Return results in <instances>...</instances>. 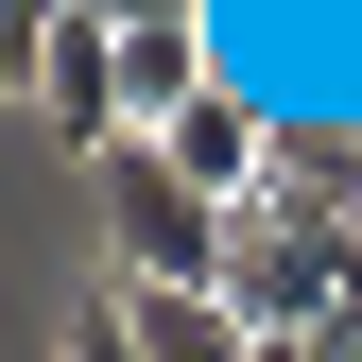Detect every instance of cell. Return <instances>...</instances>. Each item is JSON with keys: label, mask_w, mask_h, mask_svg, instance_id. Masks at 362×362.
Instances as JSON below:
<instances>
[{"label": "cell", "mask_w": 362, "mask_h": 362, "mask_svg": "<svg viewBox=\"0 0 362 362\" xmlns=\"http://www.w3.org/2000/svg\"><path fill=\"white\" fill-rule=\"evenodd\" d=\"M224 310H242L259 345H276V328H345V310H362V242H345V224H293V207H242Z\"/></svg>", "instance_id": "cell-2"}, {"label": "cell", "mask_w": 362, "mask_h": 362, "mask_svg": "<svg viewBox=\"0 0 362 362\" xmlns=\"http://www.w3.org/2000/svg\"><path fill=\"white\" fill-rule=\"evenodd\" d=\"M69 18H104V35H156V18H207V0H69Z\"/></svg>", "instance_id": "cell-7"}, {"label": "cell", "mask_w": 362, "mask_h": 362, "mask_svg": "<svg viewBox=\"0 0 362 362\" xmlns=\"http://www.w3.org/2000/svg\"><path fill=\"white\" fill-rule=\"evenodd\" d=\"M207 18H156V35H121V139H173V121L207 104Z\"/></svg>", "instance_id": "cell-4"}, {"label": "cell", "mask_w": 362, "mask_h": 362, "mask_svg": "<svg viewBox=\"0 0 362 362\" xmlns=\"http://www.w3.org/2000/svg\"><path fill=\"white\" fill-rule=\"evenodd\" d=\"M345 328H362V310H345Z\"/></svg>", "instance_id": "cell-9"}, {"label": "cell", "mask_w": 362, "mask_h": 362, "mask_svg": "<svg viewBox=\"0 0 362 362\" xmlns=\"http://www.w3.org/2000/svg\"><path fill=\"white\" fill-rule=\"evenodd\" d=\"M52 362H139V310H121V293H104V310H86V328L52 345Z\"/></svg>", "instance_id": "cell-6"}, {"label": "cell", "mask_w": 362, "mask_h": 362, "mask_svg": "<svg viewBox=\"0 0 362 362\" xmlns=\"http://www.w3.org/2000/svg\"><path fill=\"white\" fill-rule=\"evenodd\" d=\"M121 310H139V362H259V328L224 293H121Z\"/></svg>", "instance_id": "cell-5"}, {"label": "cell", "mask_w": 362, "mask_h": 362, "mask_svg": "<svg viewBox=\"0 0 362 362\" xmlns=\"http://www.w3.org/2000/svg\"><path fill=\"white\" fill-rule=\"evenodd\" d=\"M86 173H104L121 293H224V242H242V207H207V190H190L156 139H121V156H86Z\"/></svg>", "instance_id": "cell-1"}, {"label": "cell", "mask_w": 362, "mask_h": 362, "mask_svg": "<svg viewBox=\"0 0 362 362\" xmlns=\"http://www.w3.org/2000/svg\"><path fill=\"white\" fill-rule=\"evenodd\" d=\"M259 362H362V328H276Z\"/></svg>", "instance_id": "cell-8"}, {"label": "cell", "mask_w": 362, "mask_h": 362, "mask_svg": "<svg viewBox=\"0 0 362 362\" xmlns=\"http://www.w3.org/2000/svg\"><path fill=\"white\" fill-rule=\"evenodd\" d=\"M156 156H173V173H190V190H207V207H259V190H276V121H259V104H242V86H207V104H190V121H173V139H156Z\"/></svg>", "instance_id": "cell-3"}]
</instances>
